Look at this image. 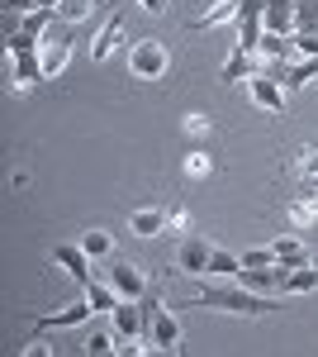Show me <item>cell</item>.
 Instances as JSON below:
<instances>
[{
	"mask_svg": "<svg viewBox=\"0 0 318 357\" xmlns=\"http://www.w3.org/2000/svg\"><path fill=\"white\" fill-rule=\"evenodd\" d=\"M181 310H214V314H238V319H262V314H276L280 305L271 296H257L247 286H205L200 296L181 301Z\"/></svg>",
	"mask_w": 318,
	"mask_h": 357,
	"instance_id": "obj_1",
	"label": "cell"
},
{
	"mask_svg": "<svg viewBox=\"0 0 318 357\" xmlns=\"http://www.w3.org/2000/svg\"><path fill=\"white\" fill-rule=\"evenodd\" d=\"M138 305H143V338H148L157 353H181V319L161 305L157 291H148Z\"/></svg>",
	"mask_w": 318,
	"mask_h": 357,
	"instance_id": "obj_2",
	"label": "cell"
},
{
	"mask_svg": "<svg viewBox=\"0 0 318 357\" xmlns=\"http://www.w3.org/2000/svg\"><path fill=\"white\" fill-rule=\"evenodd\" d=\"M129 72L138 82H161V77L171 72L166 43H161V38H138V43H129Z\"/></svg>",
	"mask_w": 318,
	"mask_h": 357,
	"instance_id": "obj_3",
	"label": "cell"
},
{
	"mask_svg": "<svg viewBox=\"0 0 318 357\" xmlns=\"http://www.w3.org/2000/svg\"><path fill=\"white\" fill-rule=\"evenodd\" d=\"M38 57H43V77H62V72H67V62H72V24L53 20V29L43 33Z\"/></svg>",
	"mask_w": 318,
	"mask_h": 357,
	"instance_id": "obj_4",
	"label": "cell"
},
{
	"mask_svg": "<svg viewBox=\"0 0 318 357\" xmlns=\"http://www.w3.org/2000/svg\"><path fill=\"white\" fill-rule=\"evenodd\" d=\"M105 272H109V286H114L124 301H143V296L152 291V286H148V276L138 272V262H109Z\"/></svg>",
	"mask_w": 318,
	"mask_h": 357,
	"instance_id": "obj_5",
	"label": "cell"
},
{
	"mask_svg": "<svg viewBox=\"0 0 318 357\" xmlns=\"http://www.w3.org/2000/svg\"><path fill=\"white\" fill-rule=\"evenodd\" d=\"M90 314H95V305H90V301H72V305H62V310H53V314H38V319H33V333L77 329V324H86Z\"/></svg>",
	"mask_w": 318,
	"mask_h": 357,
	"instance_id": "obj_6",
	"label": "cell"
},
{
	"mask_svg": "<svg viewBox=\"0 0 318 357\" xmlns=\"http://www.w3.org/2000/svg\"><path fill=\"white\" fill-rule=\"evenodd\" d=\"M209 252H214V243H205L200 234H186L181 248H176V267L190 276H209Z\"/></svg>",
	"mask_w": 318,
	"mask_h": 357,
	"instance_id": "obj_7",
	"label": "cell"
},
{
	"mask_svg": "<svg viewBox=\"0 0 318 357\" xmlns=\"http://www.w3.org/2000/svg\"><path fill=\"white\" fill-rule=\"evenodd\" d=\"M285 272H290V267H280V262H271V267H242L238 286L257 291V296H276V291H280V281H285Z\"/></svg>",
	"mask_w": 318,
	"mask_h": 357,
	"instance_id": "obj_8",
	"label": "cell"
},
{
	"mask_svg": "<svg viewBox=\"0 0 318 357\" xmlns=\"http://www.w3.org/2000/svg\"><path fill=\"white\" fill-rule=\"evenodd\" d=\"M53 262H57V267H67V276H72L77 286L90 281V252H86L81 243H57L53 248Z\"/></svg>",
	"mask_w": 318,
	"mask_h": 357,
	"instance_id": "obj_9",
	"label": "cell"
},
{
	"mask_svg": "<svg viewBox=\"0 0 318 357\" xmlns=\"http://www.w3.org/2000/svg\"><path fill=\"white\" fill-rule=\"evenodd\" d=\"M38 82H48V77H43V57L38 53L10 57V86H15V91H29V86H38Z\"/></svg>",
	"mask_w": 318,
	"mask_h": 357,
	"instance_id": "obj_10",
	"label": "cell"
},
{
	"mask_svg": "<svg viewBox=\"0 0 318 357\" xmlns=\"http://www.w3.org/2000/svg\"><path fill=\"white\" fill-rule=\"evenodd\" d=\"M119 43H124V15L114 10V15H109V20H105V29L95 33V43H90V62H105V57L114 53Z\"/></svg>",
	"mask_w": 318,
	"mask_h": 357,
	"instance_id": "obj_11",
	"label": "cell"
},
{
	"mask_svg": "<svg viewBox=\"0 0 318 357\" xmlns=\"http://www.w3.org/2000/svg\"><path fill=\"white\" fill-rule=\"evenodd\" d=\"M114 329H119V343L143 338V305L138 301H119L114 305Z\"/></svg>",
	"mask_w": 318,
	"mask_h": 357,
	"instance_id": "obj_12",
	"label": "cell"
},
{
	"mask_svg": "<svg viewBox=\"0 0 318 357\" xmlns=\"http://www.w3.org/2000/svg\"><path fill=\"white\" fill-rule=\"evenodd\" d=\"M262 57L257 53H242V48H233V57H228V62H223V77H218V82H242V77H262Z\"/></svg>",
	"mask_w": 318,
	"mask_h": 357,
	"instance_id": "obj_13",
	"label": "cell"
},
{
	"mask_svg": "<svg viewBox=\"0 0 318 357\" xmlns=\"http://www.w3.org/2000/svg\"><path fill=\"white\" fill-rule=\"evenodd\" d=\"M252 100L271 114H285V86H276L271 77H252Z\"/></svg>",
	"mask_w": 318,
	"mask_h": 357,
	"instance_id": "obj_14",
	"label": "cell"
},
{
	"mask_svg": "<svg viewBox=\"0 0 318 357\" xmlns=\"http://www.w3.org/2000/svg\"><path fill=\"white\" fill-rule=\"evenodd\" d=\"M129 229L138 238H157L161 229H166V210L161 205H148V210H133L129 215Z\"/></svg>",
	"mask_w": 318,
	"mask_h": 357,
	"instance_id": "obj_15",
	"label": "cell"
},
{
	"mask_svg": "<svg viewBox=\"0 0 318 357\" xmlns=\"http://www.w3.org/2000/svg\"><path fill=\"white\" fill-rule=\"evenodd\" d=\"M309 291H318V267H290L285 272V281H280V296H309Z\"/></svg>",
	"mask_w": 318,
	"mask_h": 357,
	"instance_id": "obj_16",
	"label": "cell"
},
{
	"mask_svg": "<svg viewBox=\"0 0 318 357\" xmlns=\"http://www.w3.org/2000/svg\"><path fill=\"white\" fill-rule=\"evenodd\" d=\"M81 291H86V301L95 305V314H114V305L124 301V296H119V291H114L109 281H95V276H90V281H86Z\"/></svg>",
	"mask_w": 318,
	"mask_h": 357,
	"instance_id": "obj_17",
	"label": "cell"
},
{
	"mask_svg": "<svg viewBox=\"0 0 318 357\" xmlns=\"http://www.w3.org/2000/svg\"><path fill=\"white\" fill-rule=\"evenodd\" d=\"M271 248H276V262L280 267H304L309 262V248H304V238H294V234H280Z\"/></svg>",
	"mask_w": 318,
	"mask_h": 357,
	"instance_id": "obj_18",
	"label": "cell"
},
{
	"mask_svg": "<svg viewBox=\"0 0 318 357\" xmlns=\"http://www.w3.org/2000/svg\"><path fill=\"white\" fill-rule=\"evenodd\" d=\"M262 20L271 33H294V0H266Z\"/></svg>",
	"mask_w": 318,
	"mask_h": 357,
	"instance_id": "obj_19",
	"label": "cell"
},
{
	"mask_svg": "<svg viewBox=\"0 0 318 357\" xmlns=\"http://www.w3.org/2000/svg\"><path fill=\"white\" fill-rule=\"evenodd\" d=\"M238 5L242 0H214L205 15H195L190 29H214V24H228V20H238Z\"/></svg>",
	"mask_w": 318,
	"mask_h": 357,
	"instance_id": "obj_20",
	"label": "cell"
},
{
	"mask_svg": "<svg viewBox=\"0 0 318 357\" xmlns=\"http://www.w3.org/2000/svg\"><path fill=\"white\" fill-rule=\"evenodd\" d=\"M290 53H294V38L271 33V29L262 33V48H257V57H262V62H290Z\"/></svg>",
	"mask_w": 318,
	"mask_h": 357,
	"instance_id": "obj_21",
	"label": "cell"
},
{
	"mask_svg": "<svg viewBox=\"0 0 318 357\" xmlns=\"http://www.w3.org/2000/svg\"><path fill=\"white\" fill-rule=\"evenodd\" d=\"M90 357H105V353H119V329L109 324V329H90L86 333V343H81Z\"/></svg>",
	"mask_w": 318,
	"mask_h": 357,
	"instance_id": "obj_22",
	"label": "cell"
},
{
	"mask_svg": "<svg viewBox=\"0 0 318 357\" xmlns=\"http://www.w3.org/2000/svg\"><path fill=\"white\" fill-rule=\"evenodd\" d=\"M290 172L299 176V186H309V181H318V143H309V148H299V158L290 162Z\"/></svg>",
	"mask_w": 318,
	"mask_h": 357,
	"instance_id": "obj_23",
	"label": "cell"
},
{
	"mask_svg": "<svg viewBox=\"0 0 318 357\" xmlns=\"http://www.w3.org/2000/svg\"><path fill=\"white\" fill-rule=\"evenodd\" d=\"M238 272H242V252H228V248L209 252V276H238Z\"/></svg>",
	"mask_w": 318,
	"mask_h": 357,
	"instance_id": "obj_24",
	"label": "cell"
},
{
	"mask_svg": "<svg viewBox=\"0 0 318 357\" xmlns=\"http://www.w3.org/2000/svg\"><path fill=\"white\" fill-rule=\"evenodd\" d=\"M181 167H186V176H190V181H205V176L214 172V153H209V148H190Z\"/></svg>",
	"mask_w": 318,
	"mask_h": 357,
	"instance_id": "obj_25",
	"label": "cell"
},
{
	"mask_svg": "<svg viewBox=\"0 0 318 357\" xmlns=\"http://www.w3.org/2000/svg\"><path fill=\"white\" fill-rule=\"evenodd\" d=\"M81 248L90 252V262H95V257H114V238H109L105 229H86V234H81Z\"/></svg>",
	"mask_w": 318,
	"mask_h": 357,
	"instance_id": "obj_26",
	"label": "cell"
},
{
	"mask_svg": "<svg viewBox=\"0 0 318 357\" xmlns=\"http://www.w3.org/2000/svg\"><path fill=\"white\" fill-rule=\"evenodd\" d=\"M95 10H100L95 0H62V5H57V20H62V24H81V20H90Z\"/></svg>",
	"mask_w": 318,
	"mask_h": 357,
	"instance_id": "obj_27",
	"label": "cell"
},
{
	"mask_svg": "<svg viewBox=\"0 0 318 357\" xmlns=\"http://www.w3.org/2000/svg\"><path fill=\"white\" fill-rule=\"evenodd\" d=\"M294 33H318V0H294Z\"/></svg>",
	"mask_w": 318,
	"mask_h": 357,
	"instance_id": "obj_28",
	"label": "cell"
},
{
	"mask_svg": "<svg viewBox=\"0 0 318 357\" xmlns=\"http://www.w3.org/2000/svg\"><path fill=\"white\" fill-rule=\"evenodd\" d=\"M181 129H186V138H209L214 134V119H209V114H200V110H190L186 119H181Z\"/></svg>",
	"mask_w": 318,
	"mask_h": 357,
	"instance_id": "obj_29",
	"label": "cell"
},
{
	"mask_svg": "<svg viewBox=\"0 0 318 357\" xmlns=\"http://www.w3.org/2000/svg\"><path fill=\"white\" fill-rule=\"evenodd\" d=\"M285 215H290V224H314L318 220V210H314V200H309V195H294Z\"/></svg>",
	"mask_w": 318,
	"mask_h": 357,
	"instance_id": "obj_30",
	"label": "cell"
},
{
	"mask_svg": "<svg viewBox=\"0 0 318 357\" xmlns=\"http://www.w3.org/2000/svg\"><path fill=\"white\" fill-rule=\"evenodd\" d=\"M5 48H10V57H19V53H38L43 43H38L33 33H24V29H15V33L5 38Z\"/></svg>",
	"mask_w": 318,
	"mask_h": 357,
	"instance_id": "obj_31",
	"label": "cell"
},
{
	"mask_svg": "<svg viewBox=\"0 0 318 357\" xmlns=\"http://www.w3.org/2000/svg\"><path fill=\"white\" fill-rule=\"evenodd\" d=\"M276 262V248H247L242 252V267H271Z\"/></svg>",
	"mask_w": 318,
	"mask_h": 357,
	"instance_id": "obj_32",
	"label": "cell"
},
{
	"mask_svg": "<svg viewBox=\"0 0 318 357\" xmlns=\"http://www.w3.org/2000/svg\"><path fill=\"white\" fill-rule=\"evenodd\" d=\"M186 224H190V210H186V205H171V210H166V229L186 234Z\"/></svg>",
	"mask_w": 318,
	"mask_h": 357,
	"instance_id": "obj_33",
	"label": "cell"
},
{
	"mask_svg": "<svg viewBox=\"0 0 318 357\" xmlns=\"http://www.w3.org/2000/svg\"><path fill=\"white\" fill-rule=\"evenodd\" d=\"M294 53L299 57H318V33H294Z\"/></svg>",
	"mask_w": 318,
	"mask_h": 357,
	"instance_id": "obj_34",
	"label": "cell"
},
{
	"mask_svg": "<svg viewBox=\"0 0 318 357\" xmlns=\"http://www.w3.org/2000/svg\"><path fill=\"white\" fill-rule=\"evenodd\" d=\"M0 10L5 15H29V10H38V0H0Z\"/></svg>",
	"mask_w": 318,
	"mask_h": 357,
	"instance_id": "obj_35",
	"label": "cell"
},
{
	"mask_svg": "<svg viewBox=\"0 0 318 357\" xmlns=\"http://www.w3.org/2000/svg\"><path fill=\"white\" fill-rule=\"evenodd\" d=\"M138 5H143L148 15H166V0H138Z\"/></svg>",
	"mask_w": 318,
	"mask_h": 357,
	"instance_id": "obj_36",
	"label": "cell"
},
{
	"mask_svg": "<svg viewBox=\"0 0 318 357\" xmlns=\"http://www.w3.org/2000/svg\"><path fill=\"white\" fill-rule=\"evenodd\" d=\"M309 200H314V210H318V191H314V195H309Z\"/></svg>",
	"mask_w": 318,
	"mask_h": 357,
	"instance_id": "obj_37",
	"label": "cell"
}]
</instances>
